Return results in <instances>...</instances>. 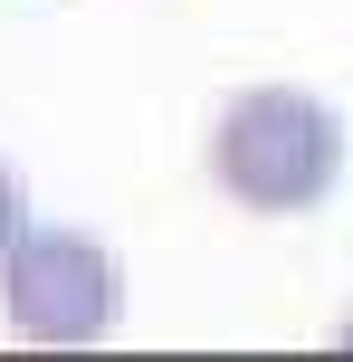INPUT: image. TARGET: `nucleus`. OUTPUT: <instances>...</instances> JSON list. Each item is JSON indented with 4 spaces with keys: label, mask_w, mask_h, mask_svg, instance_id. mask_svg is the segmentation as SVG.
Listing matches in <instances>:
<instances>
[{
    "label": "nucleus",
    "mask_w": 353,
    "mask_h": 362,
    "mask_svg": "<svg viewBox=\"0 0 353 362\" xmlns=\"http://www.w3.org/2000/svg\"><path fill=\"white\" fill-rule=\"evenodd\" d=\"M0 315L19 344H105L125 325V257L86 229H19L0 257Z\"/></svg>",
    "instance_id": "nucleus-2"
},
{
    "label": "nucleus",
    "mask_w": 353,
    "mask_h": 362,
    "mask_svg": "<svg viewBox=\"0 0 353 362\" xmlns=\"http://www.w3.org/2000/svg\"><path fill=\"white\" fill-rule=\"evenodd\" d=\"M19 229H29V219H19V172H10V163H0V257H10V248H19Z\"/></svg>",
    "instance_id": "nucleus-3"
},
{
    "label": "nucleus",
    "mask_w": 353,
    "mask_h": 362,
    "mask_svg": "<svg viewBox=\"0 0 353 362\" xmlns=\"http://www.w3.org/2000/svg\"><path fill=\"white\" fill-rule=\"evenodd\" d=\"M335 344H344V353H353V315H344V325H335Z\"/></svg>",
    "instance_id": "nucleus-4"
},
{
    "label": "nucleus",
    "mask_w": 353,
    "mask_h": 362,
    "mask_svg": "<svg viewBox=\"0 0 353 362\" xmlns=\"http://www.w3.org/2000/svg\"><path fill=\"white\" fill-rule=\"evenodd\" d=\"M210 181L258 219H306L344 181V115L316 86H239L210 124Z\"/></svg>",
    "instance_id": "nucleus-1"
}]
</instances>
